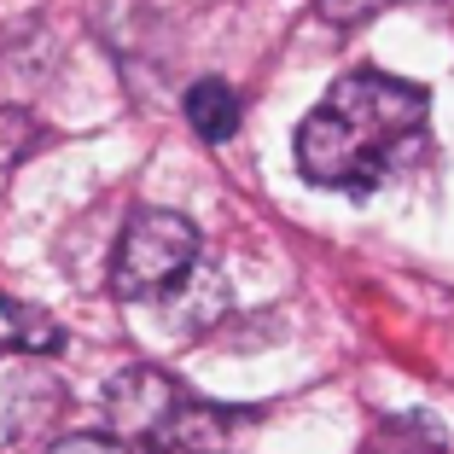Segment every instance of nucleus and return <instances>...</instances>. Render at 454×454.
I'll use <instances>...</instances> for the list:
<instances>
[{
  "mask_svg": "<svg viewBox=\"0 0 454 454\" xmlns=\"http://www.w3.org/2000/svg\"><path fill=\"white\" fill-rule=\"evenodd\" d=\"M431 94L385 70H349L297 129V169L315 187L367 192L419 152Z\"/></svg>",
  "mask_w": 454,
  "mask_h": 454,
  "instance_id": "1",
  "label": "nucleus"
},
{
  "mask_svg": "<svg viewBox=\"0 0 454 454\" xmlns=\"http://www.w3.org/2000/svg\"><path fill=\"white\" fill-rule=\"evenodd\" d=\"M181 408H187L181 385H175L169 373H158V367H129V373H117L111 390H106L111 431H117L122 442H152Z\"/></svg>",
  "mask_w": 454,
  "mask_h": 454,
  "instance_id": "3",
  "label": "nucleus"
},
{
  "mask_svg": "<svg viewBox=\"0 0 454 454\" xmlns=\"http://www.w3.org/2000/svg\"><path fill=\"white\" fill-rule=\"evenodd\" d=\"M199 262H204L199 227L181 210H134L117 239V256H111V280L129 303H158Z\"/></svg>",
  "mask_w": 454,
  "mask_h": 454,
  "instance_id": "2",
  "label": "nucleus"
},
{
  "mask_svg": "<svg viewBox=\"0 0 454 454\" xmlns=\"http://www.w3.org/2000/svg\"><path fill=\"white\" fill-rule=\"evenodd\" d=\"M0 349H29V356L59 349L53 315H41V309L18 303V297H0Z\"/></svg>",
  "mask_w": 454,
  "mask_h": 454,
  "instance_id": "7",
  "label": "nucleus"
},
{
  "mask_svg": "<svg viewBox=\"0 0 454 454\" xmlns=\"http://www.w3.org/2000/svg\"><path fill=\"white\" fill-rule=\"evenodd\" d=\"M140 449L146 454H222V419H215V408H192L187 402V408H181L152 442H140Z\"/></svg>",
  "mask_w": 454,
  "mask_h": 454,
  "instance_id": "5",
  "label": "nucleus"
},
{
  "mask_svg": "<svg viewBox=\"0 0 454 454\" xmlns=\"http://www.w3.org/2000/svg\"><path fill=\"white\" fill-rule=\"evenodd\" d=\"M379 6H385V0H315V12H321L333 29H356V24H367Z\"/></svg>",
  "mask_w": 454,
  "mask_h": 454,
  "instance_id": "8",
  "label": "nucleus"
},
{
  "mask_svg": "<svg viewBox=\"0 0 454 454\" xmlns=\"http://www.w3.org/2000/svg\"><path fill=\"white\" fill-rule=\"evenodd\" d=\"M222 309H227V280L215 274V268H204V262L192 268V274L175 286V292L158 297V315L169 321V333H181V338L215 326V321H222Z\"/></svg>",
  "mask_w": 454,
  "mask_h": 454,
  "instance_id": "4",
  "label": "nucleus"
},
{
  "mask_svg": "<svg viewBox=\"0 0 454 454\" xmlns=\"http://www.w3.org/2000/svg\"><path fill=\"white\" fill-rule=\"evenodd\" d=\"M187 122L199 140H227V134L239 129V94L227 88L222 76H204L187 88Z\"/></svg>",
  "mask_w": 454,
  "mask_h": 454,
  "instance_id": "6",
  "label": "nucleus"
},
{
  "mask_svg": "<svg viewBox=\"0 0 454 454\" xmlns=\"http://www.w3.org/2000/svg\"><path fill=\"white\" fill-rule=\"evenodd\" d=\"M47 454H129V449H122L117 437H88V431H82V437H59Z\"/></svg>",
  "mask_w": 454,
  "mask_h": 454,
  "instance_id": "9",
  "label": "nucleus"
}]
</instances>
